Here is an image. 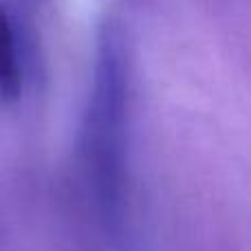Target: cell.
Here are the masks:
<instances>
[{
	"mask_svg": "<svg viewBox=\"0 0 251 251\" xmlns=\"http://www.w3.org/2000/svg\"><path fill=\"white\" fill-rule=\"evenodd\" d=\"M79 159L101 227L122 238L128 218V62L115 20L97 29L91 93L79 128Z\"/></svg>",
	"mask_w": 251,
	"mask_h": 251,
	"instance_id": "1",
	"label": "cell"
},
{
	"mask_svg": "<svg viewBox=\"0 0 251 251\" xmlns=\"http://www.w3.org/2000/svg\"><path fill=\"white\" fill-rule=\"evenodd\" d=\"M22 93V64L16 31L0 2V101H16Z\"/></svg>",
	"mask_w": 251,
	"mask_h": 251,
	"instance_id": "2",
	"label": "cell"
},
{
	"mask_svg": "<svg viewBox=\"0 0 251 251\" xmlns=\"http://www.w3.org/2000/svg\"><path fill=\"white\" fill-rule=\"evenodd\" d=\"M22 2H25V4H40L42 0H22Z\"/></svg>",
	"mask_w": 251,
	"mask_h": 251,
	"instance_id": "3",
	"label": "cell"
}]
</instances>
